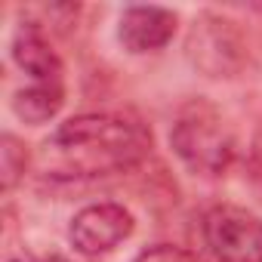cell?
Masks as SVG:
<instances>
[{"label": "cell", "instance_id": "6da1fadb", "mask_svg": "<svg viewBox=\"0 0 262 262\" xmlns=\"http://www.w3.org/2000/svg\"><path fill=\"white\" fill-rule=\"evenodd\" d=\"M151 155L148 126L126 114H77L65 120L37 151V170L47 179L83 182L139 167Z\"/></svg>", "mask_w": 262, "mask_h": 262}, {"label": "cell", "instance_id": "7a4b0ae2", "mask_svg": "<svg viewBox=\"0 0 262 262\" xmlns=\"http://www.w3.org/2000/svg\"><path fill=\"white\" fill-rule=\"evenodd\" d=\"M170 142H173L176 155L185 161V167L201 176H216V173L228 170V164L234 158L231 129L225 126L222 114L204 99H198L179 111Z\"/></svg>", "mask_w": 262, "mask_h": 262}, {"label": "cell", "instance_id": "3957f363", "mask_svg": "<svg viewBox=\"0 0 262 262\" xmlns=\"http://www.w3.org/2000/svg\"><path fill=\"white\" fill-rule=\"evenodd\" d=\"M204 241L216 262H262V219L222 204L204 216Z\"/></svg>", "mask_w": 262, "mask_h": 262}, {"label": "cell", "instance_id": "277c9868", "mask_svg": "<svg viewBox=\"0 0 262 262\" xmlns=\"http://www.w3.org/2000/svg\"><path fill=\"white\" fill-rule=\"evenodd\" d=\"M133 234V213L120 204H90L83 207L74 219H71V244L86 253V256H99L114 250L120 241H126Z\"/></svg>", "mask_w": 262, "mask_h": 262}, {"label": "cell", "instance_id": "5b68a950", "mask_svg": "<svg viewBox=\"0 0 262 262\" xmlns=\"http://www.w3.org/2000/svg\"><path fill=\"white\" fill-rule=\"evenodd\" d=\"M176 34V13L164 7H129L120 16L117 37L129 53H155Z\"/></svg>", "mask_w": 262, "mask_h": 262}, {"label": "cell", "instance_id": "8992f818", "mask_svg": "<svg viewBox=\"0 0 262 262\" xmlns=\"http://www.w3.org/2000/svg\"><path fill=\"white\" fill-rule=\"evenodd\" d=\"M13 59H16V65L28 74L31 83L65 86L62 62H59L56 50L50 47V40L43 37V31H40L34 22H25V25L16 28V37H13Z\"/></svg>", "mask_w": 262, "mask_h": 262}, {"label": "cell", "instance_id": "52a82bcc", "mask_svg": "<svg viewBox=\"0 0 262 262\" xmlns=\"http://www.w3.org/2000/svg\"><path fill=\"white\" fill-rule=\"evenodd\" d=\"M65 102V86H53V83H28L25 90L16 93L13 99V111L25 120V123H47L50 117L59 114Z\"/></svg>", "mask_w": 262, "mask_h": 262}, {"label": "cell", "instance_id": "ba28073f", "mask_svg": "<svg viewBox=\"0 0 262 262\" xmlns=\"http://www.w3.org/2000/svg\"><path fill=\"white\" fill-rule=\"evenodd\" d=\"M25 148L16 136H4V148H0V173H4V188L10 191L16 185V179L25 173Z\"/></svg>", "mask_w": 262, "mask_h": 262}, {"label": "cell", "instance_id": "9c48e42d", "mask_svg": "<svg viewBox=\"0 0 262 262\" xmlns=\"http://www.w3.org/2000/svg\"><path fill=\"white\" fill-rule=\"evenodd\" d=\"M133 262H201L194 253L182 250V247H173V244H158V247H148L142 250Z\"/></svg>", "mask_w": 262, "mask_h": 262}, {"label": "cell", "instance_id": "30bf717a", "mask_svg": "<svg viewBox=\"0 0 262 262\" xmlns=\"http://www.w3.org/2000/svg\"><path fill=\"white\" fill-rule=\"evenodd\" d=\"M43 262H68V259H62V256H50V259H43Z\"/></svg>", "mask_w": 262, "mask_h": 262}]
</instances>
